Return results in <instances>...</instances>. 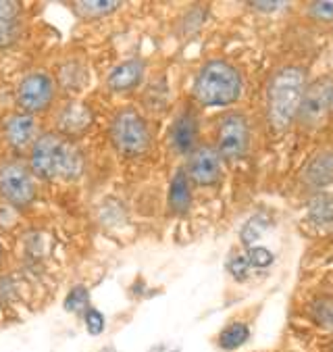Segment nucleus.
I'll use <instances>...</instances> for the list:
<instances>
[{
    "mask_svg": "<svg viewBox=\"0 0 333 352\" xmlns=\"http://www.w3.org/2000/svg\"><path fill=\"white\" fill-rule=\"evenodd\" d=\"M308 69L300 63H286L271 74L264 88V121L277 135L290 131L308 86Z\"/></svg>",
    "mask_w": 333,
    "mask_h": 352,
    "instance_id": "obj_1",
    "label": "nucleus"
},
{
    "mask_svg": "<svg viewBox=\"0 0 333 352\" xmlns=\"http://www.w3.org/2000/svg\"><path fill=\"white\" fill-rule=\"evenodd\" d=\"M84 169L82 153L60 133H44L32 146V171L44 179H73Z\"/></svg>",
    "mask_w": 333,
    "mask_h": 352,
    "instance_id": "obj_2",
    "label": "nucleus"
},
{
    "mask_svg": "<svg viewBox=\"0 0 333 352\" xmlns=\"http://www.w3.org/2000/svg\"><path fill=\"white\" fill-rule=\"evenodd\" d=\"M242 74L221 58L200 67L194 80V100L200 107H229L242 96Z\"/></svg>",
    "mask_w": 333,
    "mask_h": 352,
    "instance_id": "obj_3",
    "label": "nucleus"
},
{
    "mask_svg": "<svg viewBox=\"0 0 333 352\" xmlns=\"http://www.w3.org/2000/svg\"><path fill=\"white\" fill-rule=\"evenodd\" d=\"M333 117V74L310 80L296 113V127L306 133H317L329 125Z\"/></svg>",
    "mask_w": 333,
    "mask_h": 352,
    "instance_id": "obj_4",
    "label": "nucleus"
},
{
    "mask_svg": "<svg viewBox=\"0 0 333 352\" xmlns=\"http://www.w3.org/2000/svg\"><path fill=\"white\" fill-rule=\"evenodd\" d=\"M252 129L250 121L240 111L225 113L215 131V151L223 161H240L250 153Z\"/></svg>",
    "mask_w": 333,
    "mask_h": 352,
    "instance_id": "obj_5",
    "label": "nucleus"
},
{
    "mask_svg": "<svg viewBox=\"0 0 333 352\" xmlns=\"http://www.w3.org/2000/svg\"><path fill=\"white\" fill-rule=\"evenodd\" d=\"M111 135L115 146L127 157H140L148 153L152 144V133L148 123L133 109H123L117 113L111 125Z\"/></svg>",
    "mask_w": 333,
    "mask_h": 352,
    "instance_id": "obj_6",
    "label": "nucleus"
},
{
    "mask_svg": "<svg viewBox=\"0 0 333 352\" xmlns=\"http://www.w3.org/2000/svg\"><path fill=\"white\" fill-rule=\"evenodd\" d=\"M333 186V142L319 146L298 173V190L308 196Z\"/></svg>",
    "mask_w": 333,
    "mask_h": 352,
    "instance_id": "obj_7",
    "label": "nucleus"
},
{
    "mask_svg": "<svg viewBox=\"0 0 333 352\" xmlns=\"http://www.w3.org/2000/svg\"><path fill=\"white\" fill-rule=\"evenodd\" d=\"M0 194H3V198L9 204H15V206L32 204L36 196L32 171L17 161L5 163L0 167Z\"/></svg>",
    "mask_w": 333,
    "mask_h": 352,
    "instance_id": "obj_8",
    "label": "nucleus"
},
{
    "mask_svg": "<svg viewBox=\"0 0 333 352\" xmlns=\"http://www.w3.org/2000/svg\"><path fill=\"white\" fill-rule=\"evenodd\" d=\"M185 175L194 186L211 188L217 186L223 175V159L211 144H200L190 153Z\"/></svg>",
    "mask_w": 333,
    "mask_h": 352,
    "instance_id": "obj_9",
    "label": "nucleus"
},
{
    "mask_svg": "<svg viewBox=\"0 0 333 352\" xmlns=\"http://www.w3.org/2000/svg\"><path fill=\"white\" fill-rule=\"evenodd\" d=\"M54 100V82L44 72H34L25 76L17 88V104L23 113L34 115L46 111Z\"/></svg>",
    "mask_w": 333,
    "mask_h": 352,
    "instance_id": "obj_10",
    "label": "nucleus"
},
{
    "mask_svg": "<svg viewBox=\"0 0 333 352\" xmlns=\"http://www.w3.org/2000/svg\"><path fill=\"white\" fill-rule=\"evenodd\" d=\"M198 133H200L198 117H196V113L192 109H185L173 121L171 146L181 155H190L198 146Z\"/></svg>",
    "mask_w": 333,
    "mask_h": 352,
    "instance_id": "obj_11",
    "label": "nucleus"
},
{
    "mask_svg": "<svg viewBox=\"0 0 333 352\" xmlns=\"http://www.w3.org/2000/svg\"><path fill=\"white\" fill-rule=\"evenodd\" d=\"M306 221L323 232H333V192H314L306 196Z\"/></svg>",
    "mask_w": 333,
    "mask_h": 352,
    "instance_id": "obj_12",
    "label": "nucleus"
},
{
    "mask_svg": "<svg viewBox=\"0 0 333 352\" xmlns=\"http://www.w3.org/2000/svg\"><path fill=\"white\" fill-rule=\"evenodd\" d=\"M5 138H7V142L17 151H23L30 144L34 146V142H36V140H34L36 138L34 115L15 113V115L7 117V121H5Z\"/></svg>",
    "mask_w": 333,
    "mask_h": 352,
    "instance_id": "obj_13",
    "label": "nucleus"
},
{
    "mask_svg": "<svg viewBox=\"0 0 333 352\" xmlns=\"http://www.w3.org/2000/svg\"><path fill=\"white\" fill-rule=\"evenodd\" d=\"M21 34V7L19 3L0 0V48H7L19 40Z\"/></svg>",
    "mask_w": 333,
    "mask_h": 352,
    "instance_id": "obj_14",
    "label": "nucleus"
},
{
    "mask_svg": "<svg viewBox=\"0 0 333 352\" xmlns=\"http://www.w3.org/2000/svg\"><path fill=\"white\" fill-rule=\"evenodd\" d=\"M142 74H144V63L133 58V60L121 63L117 69H113V74L108 76L106 84L115 92H125V90H131L140 84Z\"/></svg>",
    "mask_w": 333,
    "mask_h": 352,
    "instance_id": "obj_15",
    "label": "nucleus"
},
{
    "mask_svg": "<svg viewBox=\"0 0 333 352\" xmlns=\"http://www.w3.org/2000/svg\"><path fill=\"white\" fill-rule=\"evenodd\" d=\"M192 204V182L185 175V169H179L169 188V206L175 213H185Z\"/></svg>",
    "mask_w": 333,
    "mask_h": 352,
    "instance_id": "obj_16",
    "label": "nucleus"
},
{
    "mask_svg": "<svg viewBox=\"0 0 333 352\" xmlns=\"http://www.w3.org/2000/svg\"><path fill=\"white\" fill-rule=\"evenodd\" d=\"M308 315L319 327L333 331V294L314 296L308 305Z\"/></svg>",
    "mask_w": 333,
    "mask_h": 352,
    "instance_id": "obj_17",
    "label": "nucleus"
},
{
    "mask_svg": "<svg viewBox=\"0 0 333 352\" xmlns=\"http://www.w3.org/2000/svg\"><path fill=\"white\" fill-rule=\"evenodd\" d=\"M90 123V111L84 104H69L58 115V127L67 133H78Z\"/></svg>",
    "mask_w": 333,
    "mask_h": 352,
    "instance_id": "obj_18",
    "label": "nucleus"
},
{
    "mask_svg": "<svg viewBox=\"0 0 333 352\" xmlns=\"http://www.w3.org/2000/svg\"><path fill=\"white\" fill-rule=\"evenodd\" d=\"M250 338V327L242 321L229 323L227 327H223V331L219 333V348L221 350H236L242 344H246Z\"/></svg>",
    "mask_w": 333,
    "mask_h": 352,
    "instance_id": "obj_19",
    "label": "nucleus"
},
{
    "mask_svg": "<svg viewBox=\"0 0 333 352\" xmlns=\"http://www.w3.org/2000/svg\"><path fill=\"white\" fill-rule=\"evenodd\" d=\"M65 309L69 313H86L90 309V294L84 286H78L65 298Z\"/></svg>",
    "mask_w": 333,
    "mask_h": 352,
    "instance_id": "obj_20",
    "label": "nucleus"
},
{
    "mask_svg": "<svg viewBox=\"0 0 333 352\" xmlns=\"http://www.w3.org/2000/svg\"><path fill=\"white\" fill-rule=\"evenodd\" d=\"M308 17L319 23H333V0H323V3H310L306 9Z\"/></svg>",
    "mask_w": 333,
    "mask_h": 352,
    "instance_id": "obj_21",
    "label": "nucleus"
},
{
    "mask_svg": "<svg viewBox=\"0 0 333 352\" xmlns=\"http://www.w3.org/2000/svg\"><path fill=\"white\" fill-rule=\"evenodd\" d=\"M246 261L250 263V267H258V269H264L273 263V252L266 250L262 246H252L248 252H246Z\"/></svg>",
    "mask_w": 333,
    "mask_h": 352,
    "instance_id": "obj_22",
    "label": "nucleus"
},
{
    "mask_svg": "<svg viewBox=\"0 0 333 352\" xmlns=\"http://www.w3.org/2000/svg\"><path fill=\"white\" fill-rule=\"evenodd\" d=\"M119 7V3H78V11L88 17L108 15Z\"/></svg>",
    "mask_w": 333,
    "mask_h": 352,
    "instance_id": "obj_23",
    "label": "nucleus"
},
{
    "mask_svg": "<svg viewBox=\"0 0 333 352\" xmlns=\"http://www.w3.org/2000/svg\"><path fill=\"white\" fill-rule=\"evenodd\" d=\"M84 319H86V329H88L90 336L102 333V329H104V317H102V313H100L98 309H92V307H90V309L86 311Z\"/></svg>",
    "mask_w": 333,
    "mask_h": 352,
    "instance_id": "obj_24",
    "label": "nucleus"
},
{
    "mask_svg": "<svg viewBox=\"0 0 333 352\" xmlns=\"http://www.w3.org/2000/svg\"><path fill=\"white\" fill-rule=\"evenodd\" d=\"M227 267H229V271H231V275H233L236 279H246V277H248L250 263L246 261V256H244V254H236V256H231V258H229V263H227Z\"/></svg>",
    "mask_w": 333,
    "mask_h": 352,
    "instance_id": "obj_25",
    "label": "nucleus"
},
{
    "mask_svg": "<svg viewBox=\"0 0 333 352\" xmlns=\"http://www.w3.org/2000/svg\"><path fill=\"white\" fill-rule=\"evenodd\" d=\"M258 223H260V219L254 217V219H250V221L244 226V230H242V240H244V244H254V242L260 238L264 226H258Z\"/></svg>",
    "mask_w": 333,
    "mask_h": 352,
    "instance_id": "obj_26",
    "label": "nucleus"
},
{
    "mask_svg": "<svg viewBox=\"0 0 333 352\" xmlns=\"http://www.w3.org/2000/svg\"><path fill=\"white\" fill-rule=\"evenodd\" d=\"M250 7L258 9V11H277L279 7H284L282 3H252Z\"/></svg>",
    "mask_w": 333,
    "mask_h": 352,
    "instance_id": "obj_27",
    "label": "nucleus"
},
{
    "mask_svg": "<svg viewBox=\"0 0 333 352\" xmlns=\"http://www.w3.org/2000/svg\"><path fill=\"white\" fill-rule=\"evenodd\" d=\"M150 352H179V350H177V348H169V346H165V344H163V346L152 348Z\"/></svg>",
    "mask_w": 333,
    "mask_h": 352,
    "instance_id": "obj_28",
    "label": "nucleus"
},
{
    "mask_svg": "<svg viewBox=\"0 0 333 352\" xmlns=\"http://www.w3.org/2000/svg\"><path fill=\"white\" fill-rule=\"evenodd\" d=\"M327 352H333V340L329 342V348H327Z\"/></svg>",
    "mask_w": 333,
    "mask_h": 352,
    "instance_id": "obj_29",
    "label": "nucleus"
},
{
    "mask_svg": "<svg viewBox=\"0 0 333 352\" xmlns=\"http://www.w3.org/2000/svg\"><path fill=\"white\" fill-rule=\"evenodd\" d=\"M0 261H3V246H0Z\"/></svg>",
    "mask_w": 333,
    "mask_h": 352,
    "instance_id": "obj_30",
    "label": "nucleus"
}]
</instances>
